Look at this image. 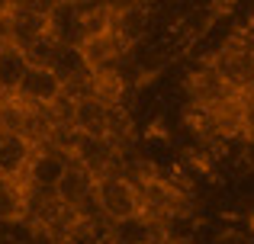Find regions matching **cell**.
Wrapping results in <instances>:
<instances>
[{
    "instance_id": "obj_8",
    "label": "cell",
    "mask_w": 254,
    "mask_h": 244,
    "mask_svg": "<svg viewBox=\"0 0 254 244\" xmlns=\"http://www.w3.org/2000/svg\"><path fill=\"white\" fill-rule=\"evenodd\" d=\"M32 154H36V145L32 142H26L16 132L0 129V174L23 177V170H26V164H29Z\"/></svg>"
},
{
    "instance_id": "obj_3",
    "label": "cell",
    "mask_w": 254,
    "mask_h": 244,
    "mask_svg": "<svg viewBox=\"0 0 254 244\" xmlns=\"http://www.w3.org/2000/svg\"><path fill=\"white\" fill-rule=\"evenodd\" d=\"M187 94H190L193 109H219L242 97L212 64H203L199 71H193L190 81H187Z\"/></svg>"
},
{
    "instance_id": "obj_16",
    "label": "cell",
    "mask_w": 254,
    "mask_h": 244,
    "mask_svg": "<svg viewBox=\"0 0 254 244\" xmlns=\"http://www.w3.org/2000/svg\"><path fill=\"white\" fill-rule=\"evenodd\" d=\"M58 49H62V42L49 32V36H42L39 42H32L29 49H26V61H29L32 68H49L52 71V61H55Z\"/></svg>"
},
{
    "instance_id": "obj_6",
    "label": "cell",
    "mask_w": 254,
    "mask_h": 244,
    "mask_svg": "<svg viewBox=\"0 0 254 244\" xmlns=\"http://www.w3.org/2000/svg\"><path fill=\"white\" fill-rule=\"evenodd\" d=\"M81 51H84V58H87V64H90L93 74H110V71H119V61H123V55L129 49H126L110 29V32H103V36L84 42Z\"/></svg>"
},
{
    "instance_id": "obj_18",
    "label": "cell",
    "mask_w": 254,
    "mask_h": 244,
    "mask_svg": "<svg viewBox=\"0 0 254 244\" xmlns=\"http://www.w3.org/2000/svg\"><path fill=\"white\" fill-rule=\"evenodd\" d=\"M6 45H13V29H10V13H6V16H0V49H6Z\"/></svg>"
},
{
    "instance_id": "obj_13",
    "label": "cell",
    "mask_w": 254,
    "mask_h": 244,
    "mask_svg": "<svg viewBox=\"0 0 254 244\" xmlns=\"http://www.w3.org/2000/svg\"><path fill=\"white\" fill-rule=\"evenodd\" d=\"M148 23H151V13H145L142 6H129L123 13H113V36L126 49H135L148 32Z\"/></svg>"
},
{
    "instance_id": "obj_4",
    "label": "cell",
    "mask_w": 254,
    "mask_h": 244,
    "mask_svg": "<svg viewBox=\"0 0 254 244\" xmlns=\"http://www.w3.org/2000/svg\"><path fill=\"white\" fill-rule=\"evenodd\" d=\"M68 164H71V157L64 154V151L52 148V145H42V148H36V154L29 157V164H26V170H23V180H26L29 190L55 193V187L62 183Z\"/></svg>"
},
{
    "instance_id": "obj_14",
    "label": "cell",
    "mask_w": 254,
    "mask_h": 244,
    "mask_svg": "<svg viewBox=\"0 0 254 244\" xmlns=\"http://www.w3.org/2000/svg\"><path fill=\"white\" fill-rule=\"evenodd\" d=\"M32 64L26 61V51L16 49V45H6V49H0V94L3 97H16L19 84H23L26 71H29Z\"/></svg>"
},
{
    "instance_id": "obj_1",
    "label": "cell",
    "mask_w": 254,
    "mask_h": 244,
    "mask_svg": "<svg viewBox=\"0 0 254 244\" xmlns=\"http://www.w3.org/2000/svg\"><path fill=\"white\" fill-rule=\"evenodd\" d=\"M138 187V196H142V215L151 219L155 225H161L168 232L171 222H177L180 215L187 212V199L180 190H174V183L161 180V177H132Z\"/></svg>"
},
{
    "instance_id": "obj_9",
    "label": "cell",
    "mask_w": 254,
    "mask_h": 244,
    "mask_svg": "<svg viewBox=\"0 0 254 244\" xmlns=\"http://www.w3.org/2000/svg\"><path fill=\"white\" fill-rule=\"evenodd\" d=\"M81 6L84 3H62L55 13L49 16V32L58 39L62 45H84V23H81Z\"/></svg>"
},
{
    "instance_id": "obj_19",
    "label": "cell",
    "mask_w": 254,
    "mask_h": 244,
    "mask_svg": "<svg viewBox=\"0 0 254 244\" xmlns=\"http://www.w3.org/2000/svg\"><path fill=\"white\" fill-rule=\"evenodd\" d=\"M6 13H13V0H0V16H6Z\"/></svg>"
},
{
    "instance_id": "obj_7",
    "label": "cell",
    "mask_w": 254,
    "mask_h": 244,
    "mask_svg": "<svg viewBox=\"0 0 254 244\" xmlns=\"http://www.w3.org/2000/svg\"><path fill=\"white\" fill-rule=\"evenodd\" d=\"M110 119H113V106L97 97L74 103V129L87 138H110Z\"/></svg>"
},
{
    "instance_id": "obj_20",
    "label": "cell",
    "mask_w": 254,
    "mask_h": 244,
    "mask_svg": "<svg viewBox=\"0 0 254 244\" xmlns=\"http://www.w3.org/2000/svg\"><path fill=\"white\" fill-rule=\"evenodd\" d=\"M62 3H87V0H62Z\"/></svg>"
},
{
    "instance_id": "obj_11",
    "label": "cell",
    "mask_w": 254,
    "mask_h": 244,
    "mask_svg": "<svg viewBox=\"0 0 254 244\" xmlns=\"http://www.w3.org/2000/svg\"><path fill=\"white\" fill-rule=\"evenodd\" d=\"M161 235H168L161 225H155L145 215H132V219L113 222L110 244H151L155 238H161Z\"/></svg>"
},
{
    "instance_id": "obj_15",
    "label": "cell",
    "mask_w": 254,
    "mask_h": 244,
    "mask_svg": "<svg viewBox=\"0 0 254 244\" xmlns=\"http://www.w3.org/2000/svg\"><path fill=\"white\" fill-rule=\"evenodd\" d=\"M52 71H55V77L62 81V87L68 81H77V77L90 74V64H87L84 51L74 49V45H62L55 55V61H52Z\"/></svg>"
},
{
    "instance_id": "obj_12",
    "label": "cell",
    "mask_w": 254,
    "mask_h": 244,
    "mask_svg": "<svg viewBox=\"0 0 254 244\" xmlns=\"http://www.w3.org/2000/svg\"><path fill=\"white\" fill-rule=\"evenodd\" d=\"M10 29H13V45L26 51L32 42L49 36V16H39V13L26 10V6H16L10 13Z\"/></svg>"
},
{
    "instance_id": "obj_10",
    "label": "cell",
    "mask_w": 254,
    "mask_h": 244,
    "mask_svg": "<svg viewBox=\"0 0 254 244\" xmlns=\"http://www.w3.org/2000/svg\"><path fill=\"white\" fill-rule=\"evenodd\" d=\"M29 206V187L23 177L0 174V222H23Z\"/></svg>"
},
{
    "instance_id": "obj_17",
    "label": "cell",
    "mask_w": 254,
    "mask_h": 244,
    "mask_svg": "<svg viewBox=\"0 0 254 244\" xmlns=\"http://www.w3.org/2000/svg\"><path fill=\"white\" fill-rule=\"evenodd\" d=\"M26 10H32V13H39V16H52V13L62 6V0H26Z\"/></svg>"
},
{
    "instance_id": "obj_5",
    "label": "cell",
    "mask_w": 254,
    "mask_h": 244,
    "mask_svg": "<svg viewBox=\"0 0 254 244\" xmlns=\"http://www.w3.org/2000/svg\"><path fill=\"white\" fill-rule=\"evenodd\" d=\"M58 97H62V81L49 68H29L23 84H19V90H16V100L26 103V106H45L49 109Z\"/></svg>"
},
{
    "instance_id": "obj_21",
    "label": "cell",
    "mask_w": 254,
    "mask_h": 244,
    "mask_svg": "<svg viewBox=\"0 0 254 244\" xmlns=\"http://www.w3.org/2000/svg\"><path fill=\"white\" fill-rule=\"evenodd\" d=\"M26 3V0H13V10H16V6H23Z\"/></svg>"
},
{
    "instance_id": "obj_2",
    "label": "cell",
    "mask_w": 254,
    "mask_h": 244,
    "mask_svg": "<svg viewBox=\"0 0 254 244\" xmlns=\"http://www.w3.org/2000/svg\"><path fill=\"white\" fill-rule=\"evenodd\" d=\"M97 206L110 222H123L132 215H142V196L129 174H106L97 180Z\"/></svg>"
}]
</instances>
